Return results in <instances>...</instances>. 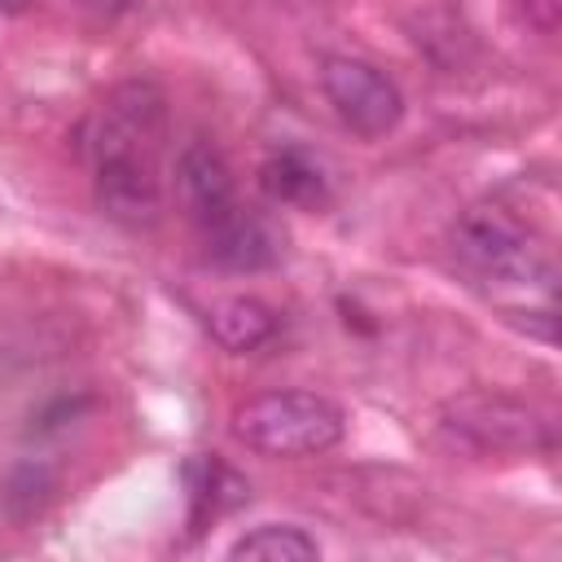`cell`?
<instances>
[{
    "instance_id": "1",
    "label": "cell",
    "mask_w": 562,
    "mask_h": 562,
    "mask_svg": "<svg viewBox=\"0 0 562 562\" xmlns=\"http://www.w3.org/2000/svg\"><path fill=\"white\" fill-rule=\"evenodd\" d=\"M162 136H167V101L145 79L119 83L88 119L83 149L92 162V193L110 220H119L127 228L158 224V215H162V167H158Z\"/></svg>"
},
{
    "instance_id": "2",
    "label": "cell",
    "mask_w": 562,
    "mask_h": 562,
    "mask_svg": "<svg viewBox=\"0 0 562 562\" xmlns=\"http://www.w3.org/2000/svg\"><path fill=\"white\" fill-rule=\"evenodd\" d=\"M347 430L342 408L316 391H263L233 408V435L259 457H316Z\"/></svg>"
},
{
    "instance_id": "3",
    "label": "cell",
    "mask_w": 562,
    "mask_h": 562,
    "mask_svg": "<svg viewBox=\"0 0 562 562\" xmlns=\"http://www.w3.org/2000/svg\"><path fill=\"white\" fill-rule=\"evenodd\" d=\"M452 250L457 259L496 285H536L540 294H553V263L549 255L536 246V237L509 220L496 206H474L457 220L452 228Z\"/></svg>"
},
{
    "instance_id": "4",
    "label": "cell",
    "mask_w": 562,
    "mask_h": 562,
    "mask_svg": "<svg viewBox=\"0 0 562 562\" xmlns=\"http://www.w3.org/2000/svg\"><path fill=\"white\" fill-rule=\"evenodd\" d=\"M439 430L479 452V457H496V452H544L553 448V430L549 422L522 404V400H509V395H496V391H470V395H457L439 408Z\"/></svg>"
},
{
    "instance_id": "5",
    "label": "cell",
    "mask_w": 562,
    "mask_h": 562,
    "mask_svg": "<svg viewBox=\"0 0 562 562\" xmlns=\"http://www.w3.org/2000/svg\"><path fill=\"white\" fill-rule=\"evenodd\" d=\"M321 88L334 105V114L364 140H378L400 127L404 119V92L386 70L360 57H325L321 61Z\"/></svg>"
},
{
    "instance_id": "6",
    "label": "cell",
    "mask_w": 562,
    "mask_h": 562,
    "mask_svg": "<svg viewBox=\"0 0 562 562\" xmlns=\"http://www.w3.org/2000/svg\"><path fill=\"white\" fill-rule=\"evenodd\" d=\"M176 198L189 211V220L198 228L215 224L220 215H228L237 206V189H233V171L224 162V154L211 140H189L176 158Z\"/></svg>"
},
{
    "instance_id": "7",
    "label": "cell",
    "mask_w": 562,
    "mask_h": 562,
    "mask_svg": "<svg viewBox=\"0 0 562 562\" xmlns=\"http://www.w3.org/2000/svg\"><path fill=\"white\" fill-rule=\"evenodd\" d=\"M202 237H206V255L233 272H263L281 259V237L272 233V224L263 215L246 211L241 202L228 215H220L215 224H206Z\"/></svg>"
},
{
    "instance_id": "8",
    "label": "cell",
    "mask_w": 562,
    "mask_h": 562,
    "mask_svg": "<svg viewBox=\"0 0 562 562\" xmlns=\"http://www.w3.org/2000/svg\"><path fill=\"white\" fill-rule=\"evenodd\" d=\"M259 184L272 202H285V206H325L329 202V180L321 171V162L307 154V149H277L263 167H259Z\"/></svg>"
},
{
    "instance_id": "9",
    "label": "cell",
    "mask_w": 562,
    "mask_h": 562,
    "mask_svg": "<svg viewBox=\"0 0 562 562\" xmlns=\"http://www.w3.org/2000/svg\"><path fill=\"white\" fill-rule=\"evenodd\" d=\"M211 334L228 351H255L277 334V316L259 299H228L211 312Z\"/></svg>"
},
{
    "instance_id": "10",
    "label": "cell",
    "mask_w": 562,
    "mask_h": 562,
    "mask_svg": "<svg viewBox=\"0 0 562 562\" xmlns=\"http://www.w3.org/2000/svg\"><path fill=\"white\" fill-rule=\"evenodd\" d=\"M316 553H321V544L303 527H290V522L255 527L228 544V558H250V562H307Z\"/></svg>"
},
{
    "instance_id": "11",
    "label": "cell",
    "mask_w": 562,
    "mask_h": 562,
    "mask_svg": "<svg viewBox=\"0 0 562 562\" xmlns=\"http://www.w3.org/2000/svg\"><path fill=\"white\" fill-rule=\"evenodd\" d=\"M48 492H53V479H48V470H44V465H22V470H13V474L4 479L0 505L9 509L13 501H22V509H18V522H22V518H31V514H40V509H44Z\"/></svg>"
},
{
    "instance_id": "12",
    "label": "cell",
    "mask_w": 562,
    "mask_h": 562,
    "mask_svg": "<svg viewBox=\"0 0 562 562\" xmlns=\"http://www.w3.org/2000/svg\"><path fill=\"white\" fill-rule=\"evenodd\" d=\"M522 13H527V22H531L540 35H553L562 4H558V0H522Z\"/></svg>"
},
{
    "instance_id": "13",
    "label": "cell",
    "mask_w": 562,
    "mask_h": 562,
    "mask_svg": "<svg viewBox=\"0 0 562 562\" xmlns=\"http://www.w3.org/2000/svg\"><path fill=\"white\" fill-rule=\"evenodd\" d=\"M88 13H97V18H114V13H123L132 0H79Z\"/></svg>"
}]
</instances>
